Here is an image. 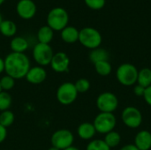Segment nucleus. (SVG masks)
<instances>
[{"label": "nucleus", "instance_id": "nucleus-1", "mask_svg": "<svg viewBox=\"0 0 151 150\" xmlns=\"http://www.w3.org/2000/svg\"><path fill=\"white\" fill-rule=\"evenodd\" d=\"M30 68V59L25 53L10 52L4 57V72L15 80L24 79Z\"/></svg>", "mask_w": 151, "mask_h": 150}, {"label": "nucleus", "instance_id": "nucleus-2", "mask_svg": "<svg viewBox=\"0 0 151 150\" xmlns=\"http://www.w3.org/2000/svg\"><path fill=\"white\" fill-rule=\"evenodd\" d=\"M46 22L53 31L60 32L68 26L69 14L63 7H54L48 12Z\"/></svg>", "mask_w": 151, "mask_h": 150}, {"label": "nucleus", "instance_id": "nucleus-3", "mask_svg": "<svg viewBox=\"0 0 151 150\" xmlns=\"http://www.w3.org/2000/svg\"><path fill=\"white\" fill-rule=\"evenodd\" d=\"M78 42H80L83 47L92 50L100 47L103 42V37L101 33L95 27H86L80 30Z\"/></svg>", "mask_w": 151, "mask_h": 150}, {"label": "nucleus", "instance_id": "nucleus-4", "mask_svg": "<svg viewBox=\"0 0 151 150\" xmlns=\"http://www.w3.org/2000/svg\"><path fill=\"white\" fill-rule=\"evenodd\" d=\"M138 72L139 71L134 65L124 63L118 67L116 71V78L121 85L131 87L137 83Z\"/></svg>", "mask_w": 151, "mask_h": 150}, {"label": "nucleus", "instance_id": "nucleus-5", "mask_svg": "<svg viewBox=\"0 0 151 150\" xmlns=\"http://www.w3.org/2000/svg\"><path fill=\"white\" fill-rule=\"evenodd\" d=\"M54 51L50 44L37 42L32 50V57L37 65L45 67L50 65Z\"/></svg>", "mask_w": 151, "mask_h": 150}, {"label": "nucleus", "instance_id": "nucleus-6", "mask_svg": "<svg viewBox=\"0 0 151 150\" xmlns=\"http://www.w3.org/2000/svg\"><path fill=\"white\" fill-rule=\"evenodd\" d=\"M93 125L96 133L105 135L106 133L114 130L117 125V118L113 113L100 112L96 116Z\"/></svg>", "mask_w": 151, "mask_h": 150}, {"label": "nucleus", "instance_id": "nucleus-7", "mask_svg": "<svg viewBox=\"0 0 151 150\" xmlns=\"http://www.w3.org/2000/svg\"><path fill=\"white\" fill-rule=\"evenodd\" d=\"M79 93L77 92L74 83L73 82H64L57 89L56 92V97L58 102L62 105H70L73 103L77 97Z\"/></svg>", "mask_w": 151, "mask_h": 150}, {"label": "nucleus", "instance_id": "nucleus-8", "mask_svg": "<svg viewBox=\"0 0 151 150\" xmlns=\"http://www.w3.org/2000/svg\"><path fill=\"white\" fill-rule=\"evenodd\" d=\"M96 104L100 112L113 113L119 107V99L114 93H101L96 101Z\"/></svg>", "mask_w": 151, "mask_h": 150}, {"label": "nucleus", "instance_id": "nucleus-9", "mask_svg": "<svg viewBox=\"0 0 151 150\" xmlns=\"http://www.w3.org/2000/svg\"><path fill=\"white\" fill-rule=\"evenodd\" d=\"M50 142L51 146L64 150L73 146L74 142V135L68 129H58L52 133Z\"/></svg>", "mask_w": 151, "mask_h": 150}, {"label": "nucleus", "instance_id": "nucleus-10", "mask_svg": "<svg viewBox=\"0 0 151 150\" xmlns=\"http://www.w3.org/2000/svg\"><path fill=\"white\" fill-rule=\"evenodd\" d=\"M121 120L128 128L136 129L142 123V114L141 111L134 106L126 107L121 113Z\"/></svg>", "mask_w": 151, "mask_h": 150}, {"label": "nucleus", "instance_id": "nucleus-11", "mask_svg": "<svg viewBox=\"0 0 151 150\" xmlns=\"http://www.w3.org/2000/svg\"><path fill=\"white\" fill-rule=\"evenodd\" d=\"M36 11V4L33 0H19L16 4V12L22 19L28 20L33 19Z\"/></svg>", "mask_w": 151, "mask_h": 150}, {"label": "nucleus", "instance_id": "nucleus-12", "mask_svg": "<svg viewBox=\"0 0 151 150\" xmlns=\"http://www.w3.org/2000/svg\"><path fill=\"white\" fill-rule=\"evenodd\" d=\"M50 65L51 69L57 73L66 72L69 70L70 58L66 53L63 51H58L57 53H54Z\"/></svg>", "mask_w": 151, "mask_h": 150}, {"label": "nucleus", "instance_id": "nucleus-13", "mask_svg": "<svg viewBox=\"0 0 151 150\" xmlns=\"http://www.w3.org/2000/svg\"><path fill=\"white\" fill-rule=\"evenodd\" d=\"M25 79L30 84L39 85L44 82L45 80L47 79V72L45 68L42 66H40V65L31 66Z\"/></svg>", "mask_w": 151, "mask_h": 150}, {"label": "nucleus", "instance_id": "nucleus-14", "mask_svg": "<svg viewBox=\"0 0 151 150\" xmlns=\"http://www.w3.org/2000/svg\"><path fill=\"white\" fill-rule=\"evenodd\" d=\"M135 147L139 150L151 149V133L148 130H142L138 132L134 137Z\"/></svg>", "mask_w": 151, "mask_h": 150}, {"label": "nucleus", "instance_id": "nucleus-15", "mask_svg": "<svg viewBox=\"0 0 151 150\" xmlns=\"http://www.w3.org/2000/svg\"><path fill=\"white\" fill-rule=\"evenodd\" d=\"M96 133V128L93 123L84 122L81 123L77 128V134L78 136L84 141H90L92 140Z\"/></svg>", "mask_w": 151, "mask_h": 150}, {"label": "nucleus", "instance_id": "nucleus-16", "mask_svg": "<svg viewBox=\"0 0 151 150\" xmlns=\"http://www.w3.org/2000/svg\"><path fill=\"white\" fill-rule=\"evenodd\" d=\"M79 33L80 30H78L75 27L68 25L60 31V37L64 42L73 44L79 41Z\"/></svg>", "mask_w": 151, "mask_h": 150}, {"label": "nucleus", "instance_id": "nucleus-17", "mask_svg": "<svg viewBox=\"0 0 151 150\" xmlns=\"http://www.w3.org/2000/svg\"><path fill=\"white\" fill-rule=\"evenodd\" d=\"M10 48L12 52L25 53L29 48V42L23 36H14L10 42Z\"/></svg>", "mask_w": 151, "mask_h": 150}, {"label": "nucleus", "instance_id": "nucleus-18", "mask_svg": "<svg viewBox=\"0 0 151 150\" xmlns=\"http://www.w3.org/2000/svg\"><path fill=\"white\" fill-rule=\"evenodd\" d=\"M54 37V31L47 25L41 27L36 34V38L38 42L50 44Z\"/></svg>", "mask_w": 151, "mask_h": 150}, {"label": "nucleus", "instance_id": "nucleus-19", "mask_svg": "<svg viewBox=\"0 0 151 150\" xmlns=\"http://www.w3.org/2000/svg\"><path fill=\"white\" fill-rule=\"evenodd\" d=\"M17 33V26L11 19H3L0 24V34L4 37L12 38Z\"/></svg>", "mask_w": 151, "mask_h": 150}, {"label": "nucleus", "instance_id": "nucleus-20", "mask_svg": "<svg viewBox=\"0 0 151 150\" xmlns=\"http://www.w3.org/2000/svg\"><path fill=\"white\" fill-rule=\"evenodd\" d=\"M88 58H89V60L93 64H96V63H98V62H101V61H107V60H109L110 54H109V52L105 49L99 47V48L92 50L89 52Z\"/></svg>", "mask_w": 151, "mask_h": 150}, {"label": "nucleus", "instance_id": "nucleus-21", "mask_svg": "<svg viewBox=\"0 0 151 150\" xmlns=\"http://www.w3.org/2000/svg\"><path fill=\"white\" fill-rule=\"evenodd\" d=\"M138 85L143 87V88H148L151 86V69L145 67L138 72V78H137V83Z\"/></svg>", "mask_w": 151, "mask_h": 150}, {"label": "nucleus", "instance_id": "nucleus-22", "mask_svg": "<svg viewBox=\"0 0 151 150\" xmlns=\"http://www.w3.org/2000/svg\"><path fill=\"white\" fill-rule=\"evenodd\" d=\"M104 142L108 145V147L111 149L113 148L118 147L120 142H121V135L119 134V133L116 132V131H111L108 133H106L104 135Z\"/></svg>", "mask_w": 151, "mask_h": 150}, {"label": "nucleus", "instance_id": "nucleus-23", "mask_svg": "<svg viewBox=\"0 0 151 150\" xmlns=\"http://www.w3.org/2000/svg\"><path fill=\"white\" fill-rule=\"evenodd\" d=\"M94 67H95L96 73L99 74L100 76H104V77L110 75L112 71V66H111V63L109 62V60L96 63V64H94Z\"/></svg>", "mask_w": 151, "mask_h": 150}, {"label": "nucleus", "instance_id": "nucleus-24", "mask_svg": "<svg viewBox=\"0 0 151 150\" xmlns=\"http://www.w3.org/2000/svg\"><path fill=\"white\" fill-rule=\"evenodd\" d=\"M14 119H15V116L12 111L8 110L0 112V125L3 126L4 127L7 128L11 126L13 124Z\"/></svg>", "mask_w": 151, "mask_h": 150}, {"label": "nucleus", "instance_id": "nucleus-25", "mask_svg": "<svg viewBox=\"0 0 151 150\" xmlns=\"http://www.w3.org/2000/svg\"><path fill=\"white\" fill-rule=\"evenodd\" d=\"M12 103V95L6 91L0 92V112L10 110Z\"/></svg>", "mask_w": 151, "mask_h": 150}, {"label": "nucleus", "instance_id": "nucleus-26", "mask_svg": "<svg viewBox=\"0 0 151 150\" xmlns=\"http://www.w3.org/2000/svg\"><path fill=\"white\" fill-rule=\"evenodd\" d=\"M86 150H111V149L108 147V145L104 142V140L96 139L90 141L88 143Z\"/></svg>", "mask_w": 151, "mask_h": 150}, {"label": "nucleus", "instance_id": "nucleus-27", "mask_svg": "<svg viewBox=\"0 0 151 150\" xmlns=\"http://www.w3.org/2000/svg\"><path fill=\"white\" fill-rule=\"evenodd\" d=\"M0 86H1V88H2V91H10L11 89H12L15 86V80L5 74L4 76H2L0 78Z\"/></svg>", "mask_w": 151, "mask_h": 150}, {"label": "nucleus", "instance_id": "nucleus-28", "mask_svg": "<svg viewBox=\"0 0 151 150\" xmlns=\"http://www.w3.org/2000/svg\"><path fill=\"white\" fill-rule=\"evenodd\" d=\"M75 88L77 90V92L79 94H84L87 93L89 88H90V82L88 80L85 79V78H81L79 80H77L74 83Z\"/></svg>", "mask_w": 151, "mask_h": 150}, {"label": "nucleus", "instance_id": "nucleus-29", "mask_svg": "<svg viewBox=\"0 0 151 150\" xmlns=\"http://www.w3.org/2000/svg\"><path fill=\"white\" fill-rule=\"evenodd\" d=\"M85 4L92 10H101L104 7L106 0H84Z\"/></svg>", "mask_w": 151, "mask_h": 150}, {"label": "nucleus", "instance_id": "nucleus-30", "mask_svg": "<svg viewBox=\"0 0 151 150\" xmlns=\"http://www.w3.org/2000/svg\"><path fill=\"white\" fill-rule=\"evenodd\" d=\"M143 98H144V101L146 102V103L151 107V86L145 88Z\"/></svg>", "mask_w": 151, "mask_h": 150}, {"label": "nucleus", "instance_id": "nucleus-31", "mask_svg": "<svg viewBox=\"0 0 151 150\" xmlns=\"http://www.w3.org/2000/svg\"><path fill=\"white\" fill-rule=\"evenodd\" d=\"M144 92H145V88L136 84L134 88V93L136 96H140V97H143V95H144Z\"/></svg>", "mask_w": 151, "mask_h": 150}, {"label": "nucleus", "instance_id": "nucleus-32", "mask_svg": "<svg viewBox=\"0 0 151 150\" xmlns=\"http://www.w3.org/2000/svg\"><path fill=\"white\" fill-rule=\"evenodd\" d=\"M7 137V128L0 125V144L3 143Z\"/></svg>", "mask_w": 151, "mask_h": 150}, {"label": "nucleus", "instance_id": "nucleus-33", "mask_svg": "<svg viewBox=\"0 0 151 150\" xmlns=\"http://www.w3.org/2000/svg\"><path fill=\"white\" fill-rule=\"evenodd\" d=\"M119 150H139L134 144H127L125 146H123Z\"/></svg>", "mask_w": 151, "mask_h": 150}, {"label": "nucleus", "instance_id": "nucleus-34", "mask_svg": "<svg viewBox=\"0 0 151 150\" xmlns=\"http://www.w3.org/2000/svg\"><path fill=\"white\" fill-rule=\"evenodd\" d=\"M4 72V58L0 57V74Z\"/></svg>", "mask_w": 151, "mask_h": 150}, {"label": "nucleus", "instance_id": "nucleus-35", "mask_svg": "<svg viewBox=\"0 0 151 150\" xmlns=\"http://www.w3.org/2000/svg\"><path fill=\"white\" fill-rule=\"evenodd\" d=\"M64 150H81L80 149H78L77 147H74V146H72V147H69V148H67V149H65Z\"/></svg>", "mask_w": 151, "mask_h": 150}, {"label": "nucleus", "instance_id": "nucleus-36", "mask_svg": "<svg viewBox=\"0 0 151 150\" xmlns=\"http://www.w3.org/2000/svg\"><path fill=\"white\" fill-rule=\"evenodd\" d=\"M48 150H60V149H57V148H55V147L51 146L50 148H49V149H48Z\"/></svg>", "mask_w": 151, "mask_h": 150}, {"label": "nucleus", "instance_id": "nucleus-37", "mask_svg": "<svg viewBox=\"0 0 151 150\" xmlns=\"http://www.w3.org/2000/svg\"><path fill=\"white\" fill-rule=\"evenodd\" d=\"M2 21H3V16H2V14L0 13V24H1Z\"/></svg>", "mask_w": 151, "mask_h": 150}, {"label": "nucleus", "instance_id": "nucleus-38", "mask_svg": "<svg viewBox=\"0 0 151 150\" xmlns=\"http://www.w3.org/2000/svg\"><path fill=\"white\" fill-rule=\"evenodd\" d=\"M4 1H5V0H0V6L4 3Z\"/></svg>", "mask_w": 151, "mask_h": 150}, {"label": "nucleus", "instance_id": "nucleus-39", "mask_svg": "<svg viewBox=\"0 0 151 150\" xmlns=\"http://www.w3.org/2000/svg\"><path fill=\"white\" fill-rule=\"evenodd\" d=\"M2 91V88H1V86H0V92Z\"/></svg>", "mask_w": 151, "mask_h": 150}]
</instances>
